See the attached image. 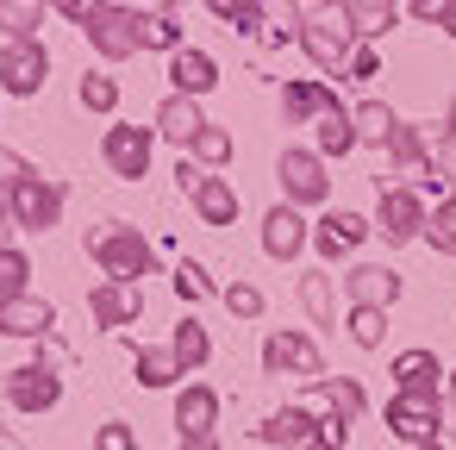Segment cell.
Returning a JSON list of instances; mask_svg holds the SVG:
<instances>
[{"label":"cell","mask_w":456,"mask_h":450,"mask_svg":"<svg viewBox=\"0 0 456 450\" xmlns=\"http://www.w3.org/2000/svg\"><path fill=\"white\" fill-rule=\"evenodd\" d=\"M88 257L107 269V282H144V275L157 269V250H151V238H144L138 225H126V219H107V225H94V232H88Z\"/></svg>","instance_id":"6da1fadb"},{"label":"cell","mask_w":456,"mask_h":450,"mask_svg":"<svg viewBox=\"0 0 456 450\" xmlns=\"http://www.w3.org/2000/svg\"><path fill=\"white\" fill-rule=\"evenodd\" d=\"M300 45H306V57H313L325 76H344V63H350V51H356L362 38H356L350 7H319V13H306V26H300Z\"/></svg>","instance_id":"7a4b0ae2"},{"label":"cell","mask_w":456,"mask_h":450,"mask_svg":"<svg viewBox=\"0 0 456 450\" xmlns=\"http://www.w3.org/2000/svg\"><path fill=\"white\" fill-rule=\"evenodd\" d=\"M82 32H88V45H94L107 63H126V57L144 51V13H138V7H101Z\"/></svg>","instance_id":"3957f363"},{"label":"cell","mask_w":456,"mask_h":450,"mask_svg":"<svg viewBox=\"0 0 456 450\" xmlns=\"http://www.w3.org/2000/svg\"><path fill=\"white\" fill-rule=\"evenodd\" d=\"M425 219H431V207H425V194L419 188H381V207H375V232L387 238V244H412V238H425Z\"/></svg>","instance_id":"277c9868"},{"label":"cell","mask_w":456,"mask_h":450,"mask_svg":"<svg viewBox=\"0 0 456 450\" xmlns=\"http://www.w3.org/2000/svg\"><path fill=\"white\" fill-rule=\"evenodd\" d=\"M275 176H281L288 207H319V200L331 194V176H325V157H319V151H281Z\"/></svg>","instance_id":"5b68a950"},{"label":"cell","mask_w":456,"mask_h":450,"mask_svg":"<svg viewBox=\"0 0 456 450\" xmlns=\"http://www.w3.org/2000/svg\"><path fill=\"white\" fill-rule=\"evenodd\" d=\"M387 431L406 438V444H437V431H444L437 394H394L387 400Z\"/></svg>","instance_id":"8992f818"},{"label":"cell","mask_w":456,"mask_h":450,"mask_svg":"<svg viewBox=\"0 0 456 450\" xmlns=\"http://www.w3.org/2000/svg\"><path fill=\"white\" fill-rule=\"evenodd\" d=\"M151 144H157V132H151V126H107L101 157H107V169H113L119 182H138V176L151 169Z\"/></svg>","instance_id":"52a82bcc"},{"label":"cell","mask_w":456,"mask_h":450,"mask_svg":"<svg viewBox=\"0 0 456 450\" xmlns=\"http://www.w3.org/2000/svg\"><path fill=\"white\" fill-rule=\"evenodd\" d=\"M7 200H13V225H20V232H51V225L63 219V188H57V182H45V176L20 182Z\"/></svg>","instance_id":"ba28073f"},{"label":"cell","mask_w":456,"mask_h":450,"mask_svg":"<svg viewBox=\"0 0 456 450\" xmlns=\"http://www.w3.org/2000/svg\"><path fill=\"white\" fill-rule=\"evenodd\" d=\"M263 369H269V375H306V381L325 375L319 344H313L306 331H269V344H263Z\"/></svg>","instance_id":"9c48e42d"},{"label":"cell","mask_w":456,"mask_h":450,"mask_svg":"<svg viewBox=\"0 0 456 450\" xmlns=\"http://www.w3.org/2000/svg\"><path fill=\"white\" fill-rule=\"evenodd\" d=\"M45 82H51L45 45H7V51H0V88H7V94L32 101V94H45Z\"/></svg>","instance_id":"30bf717a"},{"label":"cell","mask_w":456,"mask_h":450,"mask_svg":"<svg viewBox=\"0 0 456 450\" xmlns=\"http://www.w3.org/2000/svg\"><path fill=\"white\" fill-rule=\"evenodd\" d=\"M387 163H394V176H406V188L437 182V169H431V132L400 119V126H394V138H387Z\"/></svg>","instance_id":"8fae6325"},{"label":"cell","mask_w":456,"mask_h":450,"mask_svg":"<svg viewBox=\"0 0 456 450\" xmlns=\"http://www.w3.org/2000/svg\"><path fill=\"white\" fill-rule=\"evenodd\" d=\"M306 244H313V225L300 219V207H288V200H281V207H269V213H263V250H269L275 263H294Z\"/></svg>","instance_id":"7c38bea8"},{"label":"cell","mask_w":456,"mask_h":450,"mask_svg":"<svg viewBox=\"0 0 456 450\" xmlns=\"http://www.w3.org/2000/svg\"><path fill=\"white\" fill-rule=\"evenodd\" d=\"M325 113H338V88H325L313 76H300V82L281 88V119L288 126H319Z\"/></svg>","instance_id":"4fadbf2b"},{"label":"cell","mask_w":456,"mask_h":450,"mask_svg":"<svg viewBox=\"0 0 456 450\" xmlns=\"http://www.w3.org/2000/svg\"><path fill=\"white\" fill-rule=\"evenodd\" d=\"M369 232H375V219H362V213H344V207H338V213H325V219L313 225V244H319V257H325V263H338V257H350Z\"/></svg>","instance_id":"5bb4252c"},{"label":"cell","mask_w":456,"mask_h":450,"mask_svg":"<svg viewBox=\"0 0 456 450\" xmlns=\"http://www.w3.org/2000/svg\"><path fill=\"white\" fill-rule=\"evenodd\" d=\"M344 294H350V307H375V313H387V307L400 300V275H394L387 263H356V269L344 275Z\"/></svg>","instance_id":"9a60e30c"},{"label":"cell","mask_w":456,"mask_h":450,"mask_svg":"<svg viewBox=\"0 0 456 450\" xmlns=\"http://www.w3.org/2000/svg\"><path fill=\"white\" fill-rule=\"evenodd\" d=\"M151 132L188 151V144H194V138L207 132V113H200V101H188V94H169V101L157 107V119H151Z\"/></svg>","instance_id":"2e32d148"},{"label":"cell","mask_w":456,"mask_h":450,"mask_svg":"<svg viewBox=\"0 0 456 450\" xmlns=\"http://www.w3.org/2000/svg\"><path fill=\"white\" fill-rule=\"evenodd\" d=\"M169 82H175V94H188V101H200V94H213V88H219V63H213L207 51H194V45H182V51L169 57Z\"/></svg>","instance_id":"e0dca14e"},{"label":"cell","mask_w":456,"mask_h":450,"mask_svg":"<svg viewBox=\"0 0 456 450\" xmlns=\"http://www.w3.org/2000/svg\"><path fill=\"white\" fill-rule=\"evenodd\" d=\"M7 394H13V406H26V413H45V406H57L63 381H57L45 363H26V369L7 375Z\"/></svg>","instance_id":"ac0fdd59"},{"label":"cell","mask_w":456,"mask_h":450,"mask_svg":"<svg viewBox=\"0 0 456 450\" xmlns=\"http://www.w3.org/2000/svg\"><path fill=\"white\" fill-rule=\"evenodd\" d=\"M138 307H144L138 282H101V288L88 294V313H94L101 325H132V319H138Z\"/></svg>","instance_id":"d6986e66"},{"label":"cell","mask_w":456,"mask_h":450,"mask_svg":"<svg viewBox=\"0 0 456 450\" xmlns=\"http://www.w3.org/2000/svg\"><path fill=\"white\" fill-rule=\"evenodd\" d=\"M51 300H32V294H13V300H0V331L7 338H45L51 331Z\"/></svg>","instance_id":"ffe728a7"},{"label":"cell","mask_w":456,"mask_h":450,"mask_svg":"<svg viewBox=\"0 0 456 450\" xmlns=\"http://www.w3.org/2000/svg\"><path fill=\"white\" fill-rule=\"evenodd\" d=\"M194 213H200V225H232L238 219V188L225 176H207L194 188Z\"/></svg>","instance_id":"44dd1931"},{"label":"cell","mask_w":456,"mask_h":450,"mask_svg":"<svg viewBox=\"0 0 456 450\" xmlns=\"http://www.w3.org/2000/svg\"><path fill=\"white\" fill-rule=\"evenodd\" d=\"M213 413H219L213 388H188V394L175 400V425H182V438H188V444H207V431H213Z\"/></svg>","instance_id":"7402d4cb"},{"label":"cell","mask_w":456,"mask_h":450,"mask_svg":"<svg viewBox=\"0 0 456 450\" xmlns=\"http://www.w3.org/2000/svg\"><path fill=\"white\" fill-rule=\"evenodd\" d=\"M350 119H356V144H375V151H387V138L400 126V113L387 101H362V107H350Z\"/></svg>","instance_id":"603a6c76"},{"label":"cell","mask_w":456,"mask_h":450,"mask_svg":"<svg viewBox=\"0 0 456 450\" xmlns=\"http://www.w3.org/2000/svg\"><path fill=\"white\" fill-rule=\"evenodd\" d=\"M394 381H400V394H437V356L431 350H400Z\"/></svg>","instance_id":"cb8c5ba5"},{"label":"cell","mask_w":456,"mask_h":450,"mask_svg":"<svg viewBox=\"0 0 456 450\" xmlns=\"http://www.w3.org/2000/svg\"><path fill=\"white\" fill-rule=\"evenodd\" d=\"M38 13H45V0H0V38L38 45Z\"/></svg>","instance_id":"d4e9b609"},{"label":"cell","mask_w":456,"mask_h":450,"mask_svg":"<svg viewBox=\"0 0 456 450\" xmlns=\"http://www.w3.org/2000/svg\"><path fill=\"white\" fill-rule=\"evenodd\" d=\"M313 138H319V157H325V163H331V157H350V151H356V119H350V107L325 113V119L313 126Z\"/></svg>","instance_id":"484cf974"},{"label":"cell","mask_w":456,"mask_h":450,"mask_svg":"<svg viewBox=\"0 0 456 450\" xmlns=\"http://www.w3.org/2000/svg\"><path fill=\"white\" fill-rule=\"evenodd\" d=\"M263 438H269V444H288V450H306V444L319 438V425H313L306 406H288V413H275V419L263 425Z\"/></svg>","instance_id":"4316f807"},{"label":"cell","mask_w":456,"mask_h":450,"mask_svg":"<svg viewBox=\"0 0 456 450\" xmlns=\"http://www.w3.org/2000/svg\"><path fill=\"white\" fill-rule=\"evenodd\" d=\"M169 350H175V363H182V369H200V363L213 356V338H207V325H200V319L188 313V319L175 325V338H169Z\"/></svg>","instance_id":"83f0119b"},{"label":"cell","mask_w":456,"mask_h":450,"mask_svg":"<svg viewBox=\"0 0 456 450\" xmlns=\"http://www.w3.org/2000/svg\"><path fill=\"white\" fill-rule=\"evenodd\" d=\"M300 300H306L313 325H338V307H331V275H325V269H306V275H300Z\"/></svg>","instance_id":"f1b7e54d"},{"label":"cell","mask_w":456,"mask_h":450,"mask_svg":"<svg viewBox=\"0 0 456 450\" xmlns=\"http://www.w3.org/2000/svg\"><path fill=\"white\" fill-rule=\"evenodd\" d=\"M313 400H325L338 419H356V413H362V388H356L350 375H338V381H325V375H319V381H313Z\"/></svg>","instance_id":"f546056e"},{"label":"cell","mask_w":456,"mask_h":450,"mask_svg":"<svg viewBox=\"0 0 456 450\" xmlns=\"http://www.w3.org/2000/svg\"><path fill=\"white\" fill-rule=\"evenodd\" d=\"M350 20H356V38H369V45H375V38H387V32L400 26V7H394V0H362Z\"/></svg>","instance_id":"4dcf8cb0"},{"label":"cell","mask_w":456,"mask_h":450,"mask_svg":"<svg viewBox=\"0 0 456 450\" xmlns=\"http://www.w3.org/2000/svg\"><path fill=\"white\" fill-rule=\"evenodd\" d=\"M207 13L232 32H256L263 26V0H207Z\"/></svg>","instance_id":"1f68e13d"},{"label":"cell","mask_w":456,"mask_h":450,"mask_svg":"<svg viewBox=\"0 0 456 450\" xmlns=\"http://www.w3.org/2000/svg\"><path fill=\"white\" fill-rule=\"evenodd\" d=\"M425 244H431V250H444V257H456V194H444V200H437V213L425 219Z\"/></svg>","instance_id":"d6a6232c"},{"label":"cell","mask_w":456,"mask_h":450,"mask_svg":"<svg viewBox=\"0 0 456 450\" xmlns=\"http://www.w3.org/2000/svg\"><path fill=\"white\" fill-rule=\"evenodd\" d=\"M76 101H82L88 113H113V107H119V82H113V76H101V70H88V76H82V88H76Z\"/></svg>","instance_id":"836d02e7"},{"label":"cell","mask_w":456,"mask_h":450,"mask_svg":"<svg viewBox=\"0 0 456 450\" xmlns=\"http://www.w3.org/2000/svg\"><path fill=\"white\" fill-rule=\"evenodd\" d=\"M182 157H194L200 169H219V163L232 157V132H225V126H207V132H200V138H194Z\"/></svg>","instance_id":"e575fe53"},{"label":"cell","mask_w":456,"mask_h":450,"mask_svg":"<svg viewBox=\"0 0 456 450\" xmlns=\"http://www.w3.org/2000/svg\"><path fill=\"white\" fill-rule=\"evenodd\" d=\"M175 375H182L175 350H138V381H144V388H169Z\"/></svg>","instance_id":"d590c367"},{"label":"cell","mask_w":456,"mask_h":450,"mask_svg":"<svg viewBox=\"0 0 456 450\" xmlns=\"http://www.w3.org/2000/svg\"><path fill=\"white\" fill-rule=\"evenodd\" d=\"M144 51H182V26L169 20V13H144Z\"/></svg>","instance_id":"8d00e7d4"},{"label":"cell","mask_w":456,"mask_h":450,"mask_svg":"<svg viewBox=\"0 0 456 450\" xmlns=\"http://www.w3.org/2000/svg\"><path fill=\"white\" fill-rule=\"evenodd\" d=\"M26 275H32V263L7 244L0 250V300H13V294H26Z\"/></svg>","instance_id":"74e56055"},{"label":"cell","mask_w":456,"mask_h":450,"mask_svg":"<svg viewBox=\"0 0 456 450\" xmlns=\"http://www.w3.org/2000/svg\"><path fill=\"white\" fill-rule=\"evenodd\" d=\"M219 300L232 307V319H263V288H250V282H232V288H219Z\"/></svg>","instance_id":"f35d334b"},{"label":"cell","mask_w":456,"mask_h":450,"mask_svg":"<svg viewBox=\"0 0 456 450\" xmlns=\"http://www.w3.org/2000/svg\"><path fill=\"white\" fill-rule=\"evenodd\" d=\"M375 76H381V51L362 38V45L350 51V63H344V76H338V82H375Z\"/></svg>","instance_id":"ab89813d"},{"label":"cell","mask_w":456,"mask_h":450,"mask_svg":"<svg viewBox=\"0 0 456 450\" xmlns=\"http://www.w3.org/2000/svg\"><path fill=\"white\" fill-rule=\"evenodd\" d=\"M381 331H387V313H375V307H356V313H350V338H356L362 350H375Z\"/></svg>","instance_id":"60d3db41"},{"label":"cell","mask_w":456,"mask_h":450,"mask_svg":"<svg viewBox=\"0 0 456 450\" xmlns=\"http://www.w3.org/2000/svg\"><path fill=\"white\" fill-rule=\"evenodd\" d=\"M431 169H437V182L456 194V138L437 126V138H431Z\"/></svg>","instance_id":"b9f144b4"},{"label":"cell","mask_w":456,"mask_h":450,"mask_svg":"<svg viewBox=\"0 0 456 450\" xmlns=\"http://www.w3.org/2000/svg\"><path fill=\"white\" fill-rule=\"evenodd\" d=\"M406 13H412L419 26H450V20H456V0H406Z\"/></svg>","instance_id":"7bdbcfd3"},{"label":"cell","mask_w":456,"mask_h":450,"mask_svg":"<svg viewBox=\"0 0 456 450\" xmlns=\"http://www.w3.org/2000/svg\"><path fill=\"white\" fill-rule=\"evenodd\" d=\"M175 294H182V300H207V294H213L207 269H200V263H182V269H175Z\"/></svg>","instance_id":"ee69618b"},{"label":"cell","mask_w":456,"mask_h":450,"mask_svg":"<svg viewBox=\"0 0 456 450\" xmlns=\"http://www.w3.org/2000/svg\"><path fill=\"white\" fill-rule=\"evenodd\" d=\"M32 176H38V169H32L20 151H0V194H13V188H20V182H32Z\"/></svg>","instance_id":"f6af8a7d"},{"label":"cell","mask_w":456,"mask_h":450,"mask_svg":"<svg viewBox=\"0 0 456 450\" xmlns=\"http://www.w3.org/2000/svg\"><path fill=\"white\" fill-rule=\"evenodd\" d=\"M45 7H57V13H63L69 26H88V20H94L101 7H113V0H45Z\"/></svg>","instance_id":"bcb514c9"},{"label":"cell","mask_w":456,"mask_h":450,"mask_svg":"<svg viewBox=\"0 0 456 450\" xmlns=\"http://www.w3.org/2000/svg\"><path fill=\"white\" fill-rule=\"evenodd\" d=\"M175 182H182V194H188V200H194V188H200V182H207V169H200V163H194V157H182V163H175Z\"/></svg>","instance_id":"7dc6e473"},{"label":"cell","mask_w":456,"mask_h":450,"mask_svg":"<svg viewBox=\"0 0 456 450\" xmlns=\"http://www.w3.org/2000/svg\"><path fill=\"white\" fill-rule=\"evenodd\" d=\"M94 444H101V450H138V444H132V425H101Z\"/></svg>","instance_id":"c3c4849f"},{"label":"cell","mask_w":456,"mask_h":450,"mask_svg":"<svg viewBox=\"0 0 456 450\" xmlns=\"http://www.w3.org/2000/svg\"><path fill=\"white\" fill-rule=\"evenodd\" d=\"M7 232H13V200L0 194V250H7Z\"/></svg>","instance_id":"681fc988"},{"label":"cell","mask_w":456,"mask_h":450,"mask_svg":"<svg viewBox=\"0 0 456 450\" xmlns=\"http://www.w3.org/2000/svg\"><path fill=\"white\" fill-rule=\"evenodd\" d=\"M444 132H450V138H456V101H450V113H444Z\"/></svg>","instance_id":"f907efd6"},{"label":"cell","mask_w":456,"mask_h":450,"mask_svg":"<svg viewBox=\"0 0 456 450\" xmlns=\"http://www.w3.org/2000/svg\"><path fill=\"white\" fill-rule=\"evenodd\" d=\"M325 7H350V13H356V7H362V0H325Z\"/></svg>","instance_id":"816d5d0a"},{"label":"cell","mask_w":456,"mask_h":450,"mask_svg":"<svg viewBox=\"0 0 456 450\" xmlns=\"http://www.w3.org/2000/svg\"><path fill=\"white\" fill-rule=\"evenodd\" d=\"M157 7H163V13H169V7H175V0H157Z\"/></svg>","instance_id":"f5cc1de1"},{"label":"cell","mask_w":456,"mask_h":450,"mask_svg":"<svg viewBox=\"0 0 456 450\" xmlns=\"http://www.w3.org/2000/svg\"><path fill=\"white\" fill-rule=\"evenodd\" d=\"M182 450H207V444H182Z\"/></svg>","instance_id":"db71d44e"},{"label":"cell","mask_w":456,"mask_h":450,"mask_svg":"<svg viewBox=\"0 0 456 450\" xmlns=\"http://www.w3.org/2000/svg\"><path fill=\"white\" fill-rule=\"evenodd\" d=\"M444 32H450V38H456V20H450V26H444Z\"/></svg>","instance_id":"11a10c76"},{"label":"cell","mask_w":456,"mask_h":450,"mask_svg":"<svg viewBox=\"0 0 456 450\" xmlns=\"http://www.w3.org/2000/svg\"><path fill=\"white\" fill-rule=\"evenodd\" d=\"M450 394H456V369H450Z\"/></svg>","instance_id":"9f6ffc18"},{"label":"cell","mask_w":456,"mask_h":450,"mask_svg":"<svg viewBox=\"0 0 456 450\" xmlns=\"http://www.w3.org/2000/svg\"><path fill=\"white\" fill-rule=\"evenodd\" d=\"M419 450H437V444H419Z\"/></svg>","instance_id":"6f0895ef"}]
</instances>
